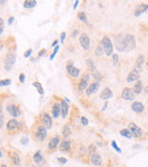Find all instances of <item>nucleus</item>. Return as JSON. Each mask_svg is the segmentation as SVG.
Here are the masks:
<instances>
[{
	"label": "nucleus",
	"instance_id": "obj_15",
	"mask_svg": "<svg viewBox=\"0 0 148 167\" xmlns=\"http://www.w3.org/2000/svg\"><path fill=\"white\" fill-rule=\"evenodd\" d=\"M131 109H132L135 113H137V114H141V113L145 110V106H144V104L140 102V101H133L132 105H131Z\"/></svg>",
	"mask_w": 148,
	"mask_h": 167
},
{
	"label": "nucleus",
	"instance_id": "obj_33",
	"mask_svg": "<svg viewBox=\"0 0 148 167\" xmlns=\"http://www.w3.org/2000/svg\"><path fill=\"white\" fill-rule=\"evenodd\" d=\"M33 86H34V88L38 90L39 94H44V93H45V91H44V88H42L41 83H39V82H33Z\"/></svg>",
	"mask_w": 148,
	"mask_h": 167
},
{
	"label": "nucleus",
	"instance_id": "obj_36",
	"mask_svg": "<svg viewBox=\"0 0 148 167\" xmlns=\"http://www.w3.org/2000/svg\"><path fill=\"white\" fill-rule=\"evenodd\" d=\"M96 150H97L96 144H90V146L88 147V152L90 154V156H91V155H94V154H96Z\"/></svg>",
	"mask_w": 148,
	"mask_h": 167
},
{
	"label": "nucleus",
	"instance_id": "obj_22",
	"mask_svg": "<svg viewBox=\"0 0 148 167\" xmlns=\"http://www.w3.org/2000/svg\"><path fill=\"white\" fill-rule=\"evenodd\" d=\"M33 162H34L37 165H39V166H41V165L45 164V159H44V157H42V155H41V151H37V152L33 155Z\"/></svg>",
	"mask_w": 148,
	"mask_h": 167
},
{
	"label": "nucleus",
	"instance_id": "obj_29",
	"mask_svg": "<svg viewBox=\"0 0 148 167\" xmlns=\"http://www.w3.org/2000/svg\"><path fill=\"white\" fill-rule=\"evenodd\" d=\"M23 6H24V8H33L37 6V1L35 0H25L23 2Z\"/></svg>",
	"mask_w": 148,
	"mask_h": 167
},
{
	"label": "nucleus",
	"instance_id": "obj_5",
	"mask_svg": "<svg viewBox=\"0 0 148 167\" xmlns=\"http://www.w3.org/2000/svg\"><path fill=\"white\" fill-rule=\"evenodd\" d=\"M124 35H122V34H116V35H114V39H115V48L119 50V51H125V45H124Z\"/></svg>",
	"mask_w": 148,
	"mask_h": 167
},
{
	"label": "nucleus",
	"instance_id": "obj_8",
	"mask_svg": "<svg viewBox=\"0 0 148 167\" xmlns=\"http://www.w3.org/2000/svg\"><path fill=\"white\" fill-rule=\"evenodd\" d=\"M40 118H41V124L45 126L47 130H49V128L52 127V120H51L49 114H47V113H41Z\"/></svg>",
	"mask_w": 148,
	"mask_h": 167
},
{
	"label": "nucleus",
	"instance_id": "obj_40",
	"mask_svg": "<svg viewBox=\"0 0 148 167\" xmlns=\"http://www.w3.org/2000/svg\"><path fill=\"white\" fill-rule=\"evenodd\" d=\"M58 50H59V47H58V45H57V47H55V50L52 51V53L50 55V57H49V59H50V60H52V59L55 58V56L57 55V52H58Z\"/></svg>",
	"mask_w": 148,
	"mask_h": 167
},
{
	"label": "nucleus",
	"instance_id": "obj_4",
	"mask_svg": "<svg viewBox=\"0 0 148 167\" xmlns=\"http://www.w3.org/2000/svg\"><path fill=\"white\" fill-rule=\"evenodd\" d=\"M121 97H122V99H123V100H127V101H132V100H135L136 94H135V92L132 91V89H131V88H124V89L122 90Z\"/></svg>",
	"mask_w": 148,
	"mask_h": 167
},
{
	"label": "nucleus",
	"instance_id": "obj_57",
	"mask_svg": "<svg viewBox=\"0 0 148 167\" xmlns=\"http://www.w3.org/2000/svg\"><path fill=\"white\" fill-rule=\"evenodd\" d=\"M5 3H7V1H3V0L0 1V5H5Z\"/></svg>",
	"mask_w": 148,
	"mask_h": 167
},
{
	"label": "nucleus",
	"instance_id": "obj_49",
	"mask_svg": "<svg viewBox=\"0 0 148 167\" xmlns=\"http://www.w3.org/2000/svg\"><path fill=\"white\" fill-rule=\"evenodd\" d=\"M78 34H79V31H78V30H74V31L72 32V34H71V37H72V38H74V37H76Z\"/></svg>",
	"mask_w": 148,
	"mask_h": 167
},
{
	"label": "nucleus",
	"instance_id": "obj_59",
	"mask_svg": "<svg viewBox=\"0 0 148 167\" xmlns=\"http://www.w3.org/2000/svg\"><path fill=\"white\" fill-rule=\"evenodd\" d=\"M2 156V151H1V149H0V157Z\"/></svg>",
	"mask_w": 148,
	"mask_h": 167
},
{
	"label": "nucleus",
	"instance_id": "obj_51",
	"mask_svg": "<svg viewBox=\"0 0 148 167\" xmlns=\"http://www.w3.org/2000/svg\"><path fill=\"white\" fill-rule=\"evenodd\" d=\"M14 19H15V18H14L13 16H11V17H9V18H8V24H9V25H10V24H13Z\"/></svg>",
	"mask_w": 148,
	"mask_h": 167
},
{
	"label": "nucleus",
	"instance_id": "obj_42",
	"mask_svg": "<svg viewBox=\"0 0 148 167\" xmlns=\"http://www.w3.org/2000/svg\"><path fill=\"white\" fill-rule=\"evenodd\" d=\"M80 121H81V124L83 126H87L89 124V121H88V118L87 117H84V116H82L81 118H80Z\"/></svg>",
	"mask_w": 148,
	"mask_h": 167
},
{
	"label": "nucleus",
	"instance_id": "obj_11",
	"mask_svg": "<svg viewBox=\"0 0 148 167\" xmlns=\"http://www.w3.org/2000/svg\"><path fill=\"white\" fill-rule=\"evenodd\" d=\"M71 147H72V141L71 140H63V141H60V143L58 146V149L62 152H68L71 150Z\"/></svg>",
	"mask_w": 148,
	"mask_h": 167
},
{
	"label": "nucleus",
	"instance_id": "obj_45",
	"mask_svg": "<svg viewBox=\"0 0 148 167\" xmlns=\"http://www.w3.org/2000/svg\"><path fill=\"white\" fill-rule=\"evenodd\" d=\"M31 53H32V49H29L27 51H25V52H24V57H25V58H27V57H30V56H31Z\"/></svg>",
	"mask_w": 148,
	"mask_h": 167
},
{
	"label": "nucleus",
	"instance_id": "obj_53",
	"mask_svg": "<svg viewBox=\"0 0 148 167\" xmlns=\"http://www.w3.org/2000/svg\"><path fill=\"white\" fill-rule=\"evenodd\" d=\"M78 5H79V0H76V1L74 2V6H73V9H76V7H78Z\"/></svg>",
	"mask_w": 148,
	"mask_h": 167
},
{
	"label": "nucleus",
	"instance_id": "obj_62",
	"mask_svg": "<svg viewBox=\"0 0 148 167\" xmlns=\"http://www.w3.org/2000/svg\"><path fill=\"white\" fill-rule=\"evenodd\" d=\"M31 167H35V166H31Z\"/></svg>",
	"mask_w": 148,
	"mask_h": 167
},
{
	"label": "nucleus",
	"instance_id": "obj_60",
	"mask_svg": "<svg viewBox=\"0 0 148 167\" xmlns=\"http://www.w3.org/2000/svg\"><path fill=\"white\" fill-rule=\"evenodd\" d=\"M0 114H1V105H0Z\"/></svg>",
	"mask_w": 148,
	"mask_h": 167
},
{
	"label": "nucleus",
	"instance_id": "obj_27",
	"mask_svg": "<svg viewBox=\"0 0 148 167\" xmlns=\"http://www.w3.org/2000/svg\"><path fill=\"white\" fill-rule=\"evenodd\" d=\"M62 134H63V136H64V138H68V136L72 134V128H71V126L68 125V124H66V125L63 127Z\"/></svg>",
	"mask_w": 148,
	"mask_h": 167
},
{
	"label": "nucleus",
	"instance_id": "obj_32",
	"mask_svg": "<svg viewBox=\"0 0 148 167\" xmlns=\"http://www.w3.org/2000/svg\"><path fill=\"white\" fill-rule=\"evenodd\" d=\"M70 75H71L73 79H78L79 75H80V69H79L78 67H73L72 71H71V73H70Z\"/></svg>",
	"mask_w": 148,
	"mask_h": 167
},
{
	"label": "nucleus",
	"instance_id": "obj_35",
	"mask_svg": "<svg viewBox=\"0 0 148 167\" xmlns=\"http://www.w3.org/2000/svg\"><path fill=\"white\" fill-rule=\"evenodd\" d=\"M94 77H95V80H96V82H100L101 80H102V75H101V73L100 72H98V71H96V72H94L92 74H91Z\"/></svg>",
	"mask_w": 148,
	"mask_h": 167
},
{
	"label": "nucleus",
	"instance_id": "obj_58",
	"mask_svg": "<svg viewBox=\"0 0 148 167\" xmlns=\"http://www.w3.org/2000/svg\"><path fill=\"white\" fill-rule=\"evenodd\" d=\"M0 167H7V165L6 164H2V165H0Z\"/></svg>",
	"mask_w": 148,
	"mask_h": 167
},
{
	"label": "nucleus",
	"instance_id": "obj_16",
	"mask_svg": "<svg viewBox=\"0 0 148 167\" xmlns=\"http://www.w3.org/2000/svg\"><path fill=\"white\" fill-rule=\"evenodd\" d=\"M59 105H60V116H62L63 118H66V117H67V115H68L70 106H68L67 101H64V100H62Z\"/></svg>",
	"mask_w": 148,
	"mask_h": 167
},
{
	"label": "nucleus",
	"instance_id": "obj_1",
	"mask_svg": "<svg viewBox=\"0 0 148 167\" xmlns=\"http://www.w3.org/2000/svg\"><path fill=\"white\" fill-rule=\"evenodd\" d=\"M101 44H102V48H104V52L106 56H112L113 55V51H114V44L112 42V39L107 35H105L102 39H101Z\"/></svg>",
	"mask_w": 148,
	"mask_h": 167
},
{
	"label": "nucleus",
	"instance_id": "obj_52",
	"mask_svg": "<svg viewBox=\"0 0 148 167\" xmlns=\"http://www.w3.org/2000/svg\"><path fill=\"white\" fill-rule=\"evenodd\" d=\"M86 150H87V149H86V147H83V146H82V147H81V150H80V151H81V154L83 155V154H86Z\"/></svg>",
	"mask_w": 148,
	"mask_h": 167
},
{
	"label": "nucleus",
	"instance_id": "obj_37",
	"mask_svg": "<svg viewBox=\"0 0 148 167\" xmlns=\"http://www.w3.org/2000/svg\"><path fill=\"white\" fill-rule=\"evenodd\" d=\"M73 67H74V65H73V61H72V60H68V61H67V64H66V72L70 74Z\"/></svg>",
	"mask_w": 148,
	"mask_h": 167
},
{
	"label": "nucleus",
	"instance_id": "obj_10",
	"mask_svg": "<svg viewBox=\"0 0 148 167\" xmlns=\"http://www.w3.org/2000/svg\"><path fill=\"white\" fill-rule=\"evenodd\" d=\"M6 109H7L8 114L11 115L13 117H18V116H21V109H19V107H17V106L14 105V104L8 105Z\"/></svg>",
	"mask_w": 148,
	"mask_h": 167
},
{
	"label": "nucleus",
	"instance_id": "obj_25",
	"mask_svg": "<svg viewBox=\"0 0 148 167\" xmlns=\"http://www.w3.org/2000/svg\"><path fill=\"white\" fill-rule=\"evenodd\" d=\"M10 157H11V162H13L14 165H19L21 158H19V155L16 151H11L10 152Z\"/></svg>",
	"mask_w": 148,
	"mask_h": 167
},
{
	"label": "nucleus",
	"instance_id": "obj_50",
	"mask_svg": "<svg viewBox=\"0 0 148 167\" xmlns=\"http://www.w3.org/2000/svg\"><path fill=\"white\" fill-rule=\"evenodd\" d=\"M27 142H29V140H27L26 138H23V139H22V141H21V143H22V144H26Z\"/></svg>",
	"mask_w": 148,
	"mask_h": 167
},
{
	"label": "nucleus",
	"instance_id": "obj_61",
	"mask_svg": "<svg viewBox=\"0 0 148 167\" xmlns=\"http://www.w3.org/2000/svg\"><path fill=\"white\" fill-rule=\"evenodd\" d=\"M146 64H147V67H148V58H147V61H146Z\"/></svg>",
	"mask_w": 148,
	"mask_h": 167
},
{
	"label": "nucleus",
	"instance_id": "obj_46",
	"mask_svg": "<svg viewBox=\"0 0 148 167\" xmlns=\"http://www.w3.org/2000/svg\"><path fill=\"white\" fill-rule=\"evenodd\" d=\"M58 162H59L60 164H66V163H67V159L64 158V157H59V158H58Z\"/></svg>",
	"mask_w": 148,
	"mask_h": 167
},
{
	"label": "nucleus",
	"instance_id": "obj_9",
	"mask_svg": "<svg viewBox=\"0 0 148 167\" xmlns=\"http://www.w3.org/2000/svg\"><path fill=\"white\" fill-rule=\"evenodd\" d=\"M35 135H37V139L39 140V141H44V140H46V138H47V128L45 127V126L42 125H39L37 127V133H35Z\"/></svg>",
	"mask_w": 148,
	"mask_h": 167
},
{
	"label": "nucleus",
	"instance_id": "obj_12",
	"mask_svg": "<svg viewBox=\"0 0 148 167\" xmlns=\"http://www.w3.org/2000/svg\"><path fill=\"white\" fill-rule=\"evenodd\" d=\"M19 122L18 121H16V120H9L8 122H7V130L10 132V133H15L18 128H19Z\"/></svg>",
	"mask_w": 148,
	"mask_h": 167
},
{
	"label": "nucleus",
	"instance_id": "obj_43",
	"mask_svg": "<svg viewBox=\"0 0 148 167\" xmlns=\"http://www.w3.org/2000/svg\"><path fill=\"white\" fill-rule=\"evenodd\" d=\"M46 53H47V50L46 49H41V51H39V53H38V57L39 58L44 57V56H46Z\"/></svg>",
	"mask_w": 148,
	"mask_h": 167
},
{
	"label": "nucleus",
	"instance_id": "obj_18",
	"mask_svg": "<svg viewBox=\"0 0 148 167\" xmlns=\"http://www.w3.org/2000/svg\"><path fill=\"white\" fill-rule=\"evenodd\" d=\"M101 162H102V158L99 154H94L90 156V163L94 165V166H100L101 165Z\"/></svg>",
	"mask_w": 148,
	"mask_h": 167
},
{
	"label": "nucleus",
	"instance_id": "obj_3",
	"mask_svg": "<svg viewBox=\"0 0 148 167\" xmlns=\"http://www.w3.org/2000/svg\"><path fill=\"white\" fill-rule=\"evenodd\" d=\"M16 61V56L14 52H8L5 57V69L6 71H10L14 63Z\"/></svg>",
	"mask_w": 148,
	"mask_h": 167
},
{
	"label": "nucleus",
	"instance_id": "obj_23",
	"mask_svg": "<svg viewBox=\"0 0 148 167\" xmlns=\"http://www.w3.org/2000/svg\"><path fill=\"white\" fill-rule=\"evenodd\" d=\"M51 114H52V117L57 118L59 115H60V105L59 104H54L52 107H51Z\"/></svg>",
	"mask_w": 148,
	"mask_h": 167
},
{
	"label": "nucleus",
	"instance_id": "obj_21",
	"mask_svg": "<svg viewBox=\"0 0 148 167\" xmlns=\"http://www.w3.org/2000/svg\"><path fill=\"white\" fill-rule=\"evenodd\" d=\"M113 97V91L109 89V88H105L102 91H101V93H100V99H104V100H108V99H110Z\"/></svg>",
	"mask_w": 148,
	"mask_h": 167
},
{
	"label": "nucleus",
	"instance_id": "obj_14",
	"mask_svg": "<svg viewBox=\"0 0 148 167\" xmlns=\"http://www.w3.org/2000/svg\"><path fill=\"white\" fill-rule=\"evenodd\" d=\"M140 77V73L136 69H132L129 74H128V77H127V82L128 83H131V82H137Z\"/></svg>",
	"mask_w": 148,
	"mask_h": 167
},
{
	"label": "nucleus",
	"instance_id": "obj_41",
	"mask_svg": "<svg viewBox=\"0 0 148 167\" xmlns=\"http://www.w3.org/2000/svg\"><path fill=\"white\" fill-rule=\"evenodd\" d=\"M112 58H113V65H117V63H119V55L117 53H113Z\"/></svg>",
	"mask_w": 148,
	"mask_h": 167
},
{
	"label": "nucleus",
	"instance_id": "obj_55",
	"mask_svg": "<svg viewBox=\"0 0 148 167\" xmlns=\"http://www.w3.org/2000/svg\"><path fill=\"white\" fill-rule=\"evenodd\" d=\"M2 122H3V117L0 116V128H1V126H2Z\"/></svg>",
	"mask_w": 148,
	"mask_h": 167
},
{
	"label": "nucleus",
	"instance_id": "obj_13",
	"mask_svg": "<svg viewBox=\"0 0 148 167\" xmlns=\"http://www.w3.org/2000/svg\"><path fill=\"white\" fill-rule=\"evenodd\" d=\"M59 143H60V136H58V135L52 136V138L50 139L49 143H48V149H49V151L56 150V148L59 146Z\"/></svg>",
	"mask_w": 148,
	"mask_h": 167
},
{
	"label": "nucleus",
	"instance_id": "obj_30",
	"mask_svg": "<svg viewBox=\"0 0 148 167\" xmlns=\"http://www.w3.org/2000/svg\"><path fill=\"white\" fill-rule=\"evenodd\" d=\"M120 134H121L122 136H124V138H128V139L133 138V135H132V133L130 132L129 128H123V130H121V131H120Z\"/></svg>",
	"mask_w": 148,
	"mask_h": 167
},
{
	"label": "nucleus",
	"instance_id": "obj_48",
	"mask_svg": "<svg viewBox=\"0 0 148 167\" xmlns=\"http://www.w3.org/2000/svg\"><path fill=\"white\" fill-rule=\"evenodd\" d=\"M65 38H66V33H65V32H62V33H60V40H59V41L64 42Z\"/></svg>",
	"mask_w": 148,
	"mask_h": 167
},
{
	"label": "nucleus",
	"instance_id": "obj_28",
	"mask_svg": "<svg viewBox=\"0 0 148 167\" xmlns=\"http://www.w3.org/2000/svg\"><path fill=\"white\" fill-rule=\"evenodd\" d=\"M87 66H88V68H89V71H90L91 74H92L94 72L97 71V69H96V66H95V63H94V60H92L91 58H88V59H87Z\"/></svg>",
	"mask_w": 148,
	"mask_h": 167
},
{
	"label": "nucleus",
	"instance_id": "obj_2",
	"mask_svg": "<svg viewBox=\"0 0 148 167\" xmlns=\"http://www.w3.org/2000/svg\"><path fill=\"white\" fill-rule=\"evenodd\" d=\"M124 45H125V50H128V51H131V50H133L135 48H136V38H135V35H132L131 33H128V34H125L124 35Z\"/></svg>",
	"mask_w": 148,
	"mask_h": 167
},
{
	"label": "nucleus",
	"instance_id": "obj_44",
	"mask_svg": "<svg viewBox=\"0 0 148 167\" xmlns=\"http://www.w3.org/2000/svg\"><path fill=\"white\" fill-rule=\"evenodd\" d=\"M19 82L21 83H24L25 82V74L24 73H21L19 74Z\"/></svg>",
	"mask_w": 148,
	"mask_h": 167
},
{
	"label": "nucleus",
	"instance_id": "obj_47",
	"mask_svg": "<svg viewBox=\"0 0 148 167\" xmlns=\"http://www.w3.org/2000/svg\"><path fill=\"white\" fill-rule=\"evenodd\" d=\"M3 32V19L0 18V34Z\"/></svg>",
	"mask_w": 148,
	"mask_h": 167
},
{
	"label": "nucleus",
	"instance_id": "obj_31",
	"mask_svg": "<svg viewBox=\"0 0 148 167\" xmlns=\"http://www.w3.org/2000/svg\"><path fill=\"white\" fill-rule=\"evenodd\" d=\"M105 52H104V48H102V44H101V42H99L98 44H97V47H96V50H95V55L97 56V57H100V56H102Z\"/></svg>",
	"mask_w": 148,
	"mask_h": 167
},
{
	"label": "nucleus",
	"instance_id": "obj_56",
	"mask_svg": "<svg viewBox=\"0 0 148 167\" xmlns=\"http://www.w3.org/2000/svg\"><path fill=\"white\" fill-rule=\"evenodd\" d=\"M144 90H145V92H146V94H148V84H147V85H146V86H145V89H144Z\"/></svg>",
	"mask_w": 148,
	"mask_h": 167
},
{
	"label": "nucleus",
	"instance_id": "obj_34",
	"mask_svg": "<svg viewBox=\"0 0 148 167\" xmlns=\"http://www.w3.org/2000/svg\"><path fill=\"white\" fill-rule=\"evenodd\" d=\"M78 17H79L80 21H82L83 23L88 24V19H87V16H86V13H84V11H80V13L78 14Z\"/></svg>",
	"mask_w": 148,
	"mask_h": 167
},
{
	"label": "nucleus",
	"instance_id": "obj_24",
	"mask_svg": "<svg viewBox=\"0 0 148 167\" xmlns=\"http://www.w3.org/2000/svg\"><path fill=\"white\" fill-rule=\"evenodd\" d=\"M132 91L135 92V94L137 96V94H139L141 91H143V82L140 81V80H138L136 84L133 85V88H132Z\"/></svg>",
	"mask_w": 148,
	"mask_h": 167
},
{
	"label": "nucleus",
	"instance_id": "obj_19",
	"mask_svg": "<svg viewBox=\"0 0 148 167\" xmlns=\"http://www.w3.org/2000/svg\"><path fill=\"white\" fill-rule=\"evenodd\" d=\"M98 89H99L98 82H92V83H90L88 85V88H87V90H86V93H87V96H91V94H94Z\"/></svg>",
	"mask_w": 148,
	"mask_h": 167
},
{
	"label": "nucleus",
	"instance_id": "obj_20",
	"mask_svg": "<svg viewBox=\"0 0 148 167\" xmlns=\"http://www.w3.org/2000/svg\"><path fill=\"white\" fill-rule=\"evenodd\" d=\"M147 10H148V3H140V5H138V7L135 10V16L138 17V16H140L141 14H144Z\"/></svg>",
	"mask_w": 148,
	"mask_h": 167
},
{
	"label": "nucleus",
	"instance_id": "obj_39",
	"mask_svg": "<svg viewBox=\"0 0 148 167\" xmlns=\"http://www.w3.org/2000/svg\"><path fill=\"white\" fill-rule=\"evenodd\" d=\"M112 147H113V148L115 149V151H117L119 154H121V152H122L121 148H120V147H119L117 144H116V142H115V141H112Z\"/></svg>",
	"mask_w": 148,
	"mask_h": 167
},
{
	"label": "nucleus",
	"instance_id": "obj_7",
	"mask_svg": "<svg viewBox=\"0 0 148 167\" xmlns=\"http://www.w3.org/2000/svg\"><path fill=\"white\" fill-rule=\"evenodd\" d=\"M129 130H130V132L132 133V135H133L135 138H137V139H140V138L144 135L143 130L137 125V124H135V123H130V125H129Z\"/></svg>",
	"mask_w": 148,
	"mask_h": 167
},
{
	"label": "nucleus",
	"instance_id": "obj_38",
	"mask_svg": "<svg viewBox=\"0 0 148 167\" xmlns=\"http://www.w3.org/2000/svg\"><path fill=\"white\" fill-rule=\"evenodd\" d=\"M11 83V81L9 79H6V80H0V86H7Z\"/></svg>",
	"mask_w": 148,
	"mask_h": 167
},
{
	"label": "nucleus",
	"instance_id": "obj_6",
	"mask_svg": "<svg viewBox=\"0 0 148 167\" xmlns=\"http://www.w3.org/2000/svg\"><path fill=\"white\" fill-rule=\"evenodd\" d=\"M79 42H80V45H81L86 51L89 50V48H90V38H89V35H88L87 33H82V34L80 35Z\"/></svg>",
	"mask_w": 148,
	"mask_h": 167
},
{
	"label": "nucleus",
	"instance_id": "obj_17",
	"mask_svg": "<svg viewBox=\"0 0 148 167\" xmlns=\"http://www.w3.org/2000/svg\"><path fill=\"white\" fill-rule=\"evenodd\" d=\"M144 63H145V57H144L143 55H139L138 58H137V60H136V63H135L133 69H136V71H138V72L140 73V72L143 71V65H144Z\"/></svg>",
	"mask_w": 148,
	"mask_h": 167
},
{
	"label": "nucleus",
	"instance_id": "obj_54",
	"mask_svg": "<svg viewBox=\"0 0 148 167\" xmlns=\"http://www.w3.org/2000/svg\"><path fill=\"white\" fill-rule=\"evenodd\" d=\"M57 44H58V40H55V41L51 43V45H52V47H57Z\"/></svg>",
	"mask_w": 148,
	"mask_h": 167
},
{
	"label": "nucleus",
	"instance_id": "obj_26",
	"mask_svg": "<svg viewBox=\"0 0 148 167\" xmlns=\"http://www.w3.org/2000/svg\"><path fill=\"white\" fill-rule=\"evenodd\" d=\"M88 85H89V81H87L84 79H81L79 81V83H78V88H79L80 91H86L87 88H88Z\"/></svg>",
	"mask_w": 148,
	"mask_h": 167
}]
</instances>
